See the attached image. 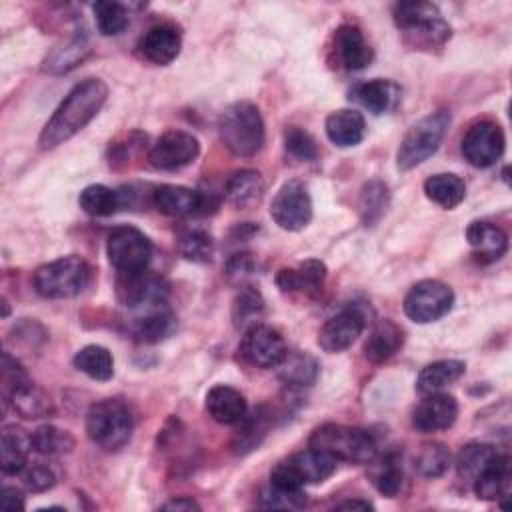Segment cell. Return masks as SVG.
Here are the masks:
<instances>
[{
    "instance_id": "6da1fadb",
    "label": "cell",
    "mask_w": 512,
    "mask_h": 512,
    "mask_svg": "<svg viewBox=\"0 0 512 512\" xmlns=\"http://www.w3.org/2000/svg\"><path fill=\"white\" fill-rule=\"evenodd\" d=\"M108 98V86L100 78H86L78 82L58 104L50 120L44 124L38 144L42 150H52L82 128H86L102 110Z\"/></svg>"
},
{
    "instance_id": "7a4b0ae2",
    "label": "cell",
    "mask_w": 512,
    "mask_h": 512,
    "mask_svg": "<svg viewBox=\"0 0 512 512\" xmlns=\"http://www.w3.org/2000/svg\"><path fill=\"white\" fill-rule=\"evenodd\" d=\"M218 134L222 144L240 158H250L264 144V120L256 104L238 100L226 106L218 118Z\"/></svg>"
},
{
    "instance_id": "3957f363",
    "label": "cell",
    "mask_w": 512,
    "mask_h": 512,
    "mask_svg": "<svg viewBox=\"0 0 512 512\" xmlns=\"http://www.w3.org/2000/svg\"><path fill=\"white\" fill-rule=\"evenodd\" d=\"M394 24L414 48H440L450 40V26L436 4L408 0L392 8Z\"/></svg>"
},
{
    "instance_id": "277c9868",
    "label": "cell",
    "mask_w": 512,
    "mask_h": 512,
    "mask_svg": "<svg viewBox=\"0 0 512 512\" xmlns=\"http://www.w3.org/2000/svg\"><path fill=\"white\" fill-rule=\"evenodd\" d=\"M308 448L324 452L338 462L350 464H368L378 454L376 438L368 430L334 422L314 428Z\"/></svg>"
},
{
    "instance_id": "5b68a950",
    "label": "cell",
    "mask_w": 512,
    "mask_h": 512,
    "mask_svg": "<svg viewBox=\"0 0 512 512\" xmlns=\"http://www.w3.org/2000/svg\"><path fill=\"white\" fill-rule=\"evenodd\" d=\"M132 430V410L120 398H104L92 404L86 414V434L104 450H118L128 444Z\"/></svg>"
},
{
    "instance_id": "8992f818",
    "label": "cell",
    "mask_w": 512,
    "mask_h": 512,
    "mask_svg": "<svg viewBox=\"0 0 512 512\" xmlns=\"http://www.w3.org/2000/svg\"><path fill=\"white\" fill-rule=\"evenodd\" d=\"M338 460L308 448L278 462L270 472V486L284 492H300L308 484H320L336 472Z\"/></svg>"
},
{
    "instance_id": "52a82bcc",
    "label": "cell",
    "mask_w": 512,
    "mask_h": 512,
    "mask_svg": "<svg viewBox=\"0 0 512 512\" xmlns=\"http://www.w3.org/2000/svg\"><path fill=\"white\" fill-rule=\"evenodd\" d=\"M450 120L452 116L448 110H436L412 124L396 152L398 170L408 172L426 162L432 154H436L446 136Z\"/></svg>"
},
{
    "instance_id": "ba28073f",
    "label": "cell",
    "mask_w": 512,
    "mask_h": 512,
    "mask_svg": "<svg viewBox=\"0 0 512 512\" xmlns=\"http://www.w3.org/2000/svg\"><path fill=\"white\" fill-rule=\"evenodd\" d=\"M34 290L42 298L62 300L78 296L90 282V266L80 256H62L46 262L34 272Z\"/></svg>"
},
{
    "instance_id": "9c48e42d",
    "label": "cell",
    "mask_w": 512,
    "mask_h": 512,
    "mask_svg": "<svg viewBox=\"0 0 512 512\" xmlns=\"http://www.w3.org/2000/svg\"><path fill=\"white\" fill-rule=\"evenodd\" d=\"M106 256L118 274H136L148 268L152 242L136 226H116L108 234Z\"/></svg>"
},
{
    "instance_id": "30bf717a",
    "label": "cell",
    "mask_w": 512,
    "mask_h": 512,
    "mask_svg": "<svg viewBox=\"0 0 512 512\" xmlns=\"http://www.w3.org/2000/svg\"><path fill=\"white\" fill-rule=\"evenodd\" d=\"M454 306V292L442 280L416 282L404 298V314L418 324H430L446 316Z\"/></svg>"
},
{
    "instance_id": "8fae6325",
    "label": "cell",
    "mask_w": 512,
    "mask_h": 512,
    "mask_svg": "<svg viewBox=\"0 0 512 512\" xmlns=\"http://www.w3.org/2000/svg\"><path fill=\"white\" fill-rule=\"evenodd\" d=\"M116 296L122 306L138 312L166 302L168 282L148 268L136 274H118Z\"/></svg>"
},
{
    "instance_id": "7c38bea8",
    "label": "cell",
    "mask_w": 512,
    "mask_h": 512,
    "mask_svg": "<svg viewBox=\"0 0 512 512\" xmlns=\"http://www.w3.org/2000/svg\"><path fill=\"white\" fill-rule=\"evenodd\" d=\"M270 216L282 230L298 232L306 228L312 220V198L308 188L298 180L286 182L272 198Z\"/></svg>"
},
{
    "instance_id": "4fadbf2b",
    "label": "cell",
    "mask_w": 512,
    "mask_h": 512,
    "mask_svg": "<svg viewBox=\"0 0 512 512\" xmlns=\"http://www.w3.org/2000/svg\"><path fill=\"white\" fill-rule=\"evenodd\" d=\"M504 144L502 128L492 120H480L466 130L460 150L470 166L488 168L502 158Z\"/></svg>"
},
{
    "instance_id": "5bb4252c",
    "label": "cell",
    "mask_w": 512,
    "mask_h": 512,
    "mask_svg": "<svg viewBox=\"0 0 512 512\" xmlns=\"http://www.w3.org/2000/svg\"><path fill=\"white\" fill-rule=\"evenodd\" d=\"M240 354L252 366L278 368V364L288 354V346L284 336L276 328L258 322L244 330Z\"/></svg>"
},
{
    "instance_id": "9a60e30c",
    "label": "cell",
    "mask_w": 512,
    "mask_h": 512,
    "mask_svg": "<svg viewBox=\"0 0 512 512\" xmlns=\"http://www.w3.org/2000/svg\"><path fill=\"white\" fill-rule=\"evenodd\" d=\"M200 154V142L186 130L164 132L150 148L148 160L156 170H180Z\"/></svg>"
},
{
    "instance_id": "2e32d148",
    "label": "cell",
    "mask_w": 512,
    "mask_h": 512,
    "mask_svg": "<svg viewBox=\"0 0 512 512\" xmlns=\"http://www.w3.org/2000/svg\"><path fill=\"white\" fill-rule=\"evenodd\" d=\"M364 326V310L356 304H350L324 322L318 332V346L330 354L344 352L358 340V336L364 332Z\"/></svg>"
},
{
    "instance_id": "e0dca14e",
    "label": "cell",
    "mask_w": 512,
    "mask_h": 512,
    "mask_svg": "<svg viewBox=\"0 0 512 512\" xmlns=\"http://www.w3.org/2000/svg\"><path fill=\"white\" fill-rule=\"evenodd\" d=\"M152 198H154V206L162 214L172 218L208 214L210 210L216 208V202H210V196L178 184H162L154 188Z\"/></svg>"
},
{
    "instance_id": "ac0fdd59",
    "label": "cell",
    "mask_w": 512,
    "mask_h": 512,
    "mask_svg": "<svg viewBox=\"0 0 512 512\" xmlns=\"http://www.w3.org/2000/svg\"><path fill=\"white\" fill-rule=\"evenodd\" d=\"M458 418V402L452 394L432 392L424 394V398L416 404L412 412V426L418 432L430 434L448 430Z\"/></svg>"
},
{
    "instance_id": "d6986e66",
    "label": "cell",
    "mask_w": 512,
    "mask_h": 512,
    "mask_svg": "<svg viewBox=\"0 0 512 512\" xmlns=\"http://www.w3.org/2000/svg\"><path fill=\"white\" fill-rule=\"evenodd\" d=\"M326 264L322 260L310 258L300 262L296 268H280L276 274V284L282 292H300L304 296L316 298L326 282Z\"/></svg>"
},
{
    "instance_id": "ffe728a7",
    "label": "cell",
    "mask_w": 512,
    "mask_h": 512,
    "mask_svg": "<svg viewBox=\"0 0 512 512\" xmlns=\"http://www.w3.org/2000/svg\"><path fill=\"white\" fill-rule=\"evenodd\" d=\"M466 240L478 262L500 260L508 250V234L488 220H474L466 228Z\"/></svg>"
},
{
    "instance_id": "44dd1931",
    "label": "cell",
    "mask_w": 512,
    "mask_h": 512,
    "mask_svg": "<svg viewBox=\"0 0 512 512\" xmlns=\"http://www.w3.org/2000/svg\"><path fill=\"white\" fill-rule=\"evenodd\" d=\"M140 54L158 66H166L180 54L182 36L172 24H156L140 38Z\"/></svg>"
},
{
    "instance_id": "7402d4cb",
    "label": "cell",
    "mask_w": 512,
    "mask_h": 512,
    "mask_svg": "<svg viewBox=\"0 0 512 512\" xmlns=\"http://www.w3.org/2000/svg\"><path fill=\"white\" fill-rule=\"evenodd\" d=\"M176 328V316L168 308V302L144 308L136 312V318L132 320V334L146 344L160 342L168 338Z\"/></svg>"
},
{
    "instance_id": "603a6c76",
    "label": "cell",
    "mask_w": 512,
    "mask_h": 512,
    "mask_svg": "<svg viewBox=\"0 0 512 512\" xmlns=\"http://www.w3.org/2000/svg\"><path fill=\"white\" fill-rule=\"evenodd\" d=\"M204 404L210 418L220 424H238L248 414V404L242 392L226 384L212 386L206 392Z\"/></svg>"
},
{
    "instance_id": "cb8c5ba5",
    "label": "cell",
    "mask_w": 512,
    "mask_h": 512,
    "mask_svg": "<svg viewBox=\"0 0 512 512\" xmlns=\"http://www.w3.org/2000/svg\"><path fill=\"white\" fill-rule=\"evenodd\" d=\"M512 480V464L508 454H496L488 466L476 476L472 482V490L482 500H498L508 498Z\"/></svg>"
},
{
    "instance_id": "d4e9b609",
    "label": "cell",
    "mask_w": 512,
    "mask_h": 512,
    "mask_svg": "<svg viewBox=\"0 0 512 512\" xmlns=\"http://www.w3.org/2000/svg\"><path fill=\"white\" fill-rule=\"evenodd\" d=\"M334 46L346 70H362L374 58V52L364 40L362 30L352 24H342L340 28H336Z\"/></svg>"
},
{
    "instance_id": "484cf974",
    "label": "cell",
    "mask_w": 512,
    "mask_h": 512,
    "mask_svg": "<svg viewBox=\"0 0 512 512\" xmlns=\"http://www.w3.org/2000/svg\"><path fill=\"white\" fill-rule=\"evenodd\" d=\"M32 434L22 430L16 424H6L0 430V454H2V472L20 474L28 464V454L32 450Z\"/></svg>"
},
{
    "instance_id": "4316f807",
    "label": "cell",
    "mask_w": 512,
    "mask_h": 512,
    "mask_svg": "<svg viewBox=\"0 0 512 512\" xmlns=\"http://www.w3.org/2000/svg\"><path fill=\"white\" fill-rule=\"evenodd\" d=\"M350 98H354L368 112L380 116V114H386L392 108H396V104L400 100V88L392 80L374 78V80L356 84Z\"/></svg>"
},
{
    "instance_id": "83f0119b",
    "label": "cell",
    "mask_w": 512,
    "mask_h": 512,
    "mask_svg": "<svg viewBox=\"0 0 512 512\" xmlns=\"http://www.w3.org/2000/svg\"><path fill=\"white\" fill-rule=\"evenodd\" d=\"M368 478L372 486L386 498H394L400 494L404 484V470H402V458L398 452L388 450L384 454H376L370 462Z\"/></svg>"
},
{
    "instance_id": "f1b7e54d",
    "label": "cell",
    "mask_w": 512,
    "mask_h": 512,
    "mask_svg": "<svg viewBox=\"0 0 512 512\" xmlns=\"http://www.w3.org/2000/svg\"><path fill=\"white\" fill-rule=\"evenodd\" d=\"M402 344H404L402 328L396 322L384 318L372 326L364 344V356L372 364H382L390 360L402 348Z\"/></svg>"
},
{
    "instance_id": "f546056e",
    "label": "cell",
    "mask_w": 512,
    "mask_h": 512,
    "mask_svg": "<svg viewBox=\"0 0 512 512\" xmlns=\"http://www.w3.org/2000/svg\"><path fill=\"white\" fill-rule=\"evenodd\" d=\"M326 136L328 140L338 146V148H350L362 142L364 132H366V122L364 116L358 110L352 108H342L334 110L326 118Z\"/></svg>"
},
{
    "instance_id": "4dcf8cb0",
    "label": "cell",
    "mask_w": 512,
    "mask_h": 512,
    "mask_svg": "<svg viewBox=\"0 0 512 512\" xmlns=\"http://www.w3.org/2000/svg\"><path fill=\"white\" fill-rule=\"evenodd\" d=\"M224 194L234 208H240V210L250 208L258 204L264 194V178L258 170H252V168L236 170L226 180Z\"/></svg>"
},
{
    "instance_id": "1f68e13d",
    "label": "cell",
    "mask_w": 512,
    "mask_h": 512,
    "mask_svg": "<svg viewBox=\"0 0 512 512\" xmlns=\"http://www.w3.org/2000/svg\"><path fill=\"white\" fill-rule=\"evenodd\" d=\"M464 372H466V364L462 360L444 358V360L430 362L420 370L416 378V390L420 394L442 392L446 386L456 382Z\"/></svg>"
},
{
    "instance_id": "d6a6232c",
    "label": "cell",
    "mask_w": 512,
    "mask_h": 512,
    "mask_svg": "<svg viewBox=\"0 0 512 512\" xmlns=\"http://www.w3.org/2000/svg\"><path fill=\"white\" fill-rule=\"evenodd\" d=\"M424 194L430 202H434L446 210H452L464 200L466 184L460 176H456L452 172H440V174L426 178Z\"/></svg>"
},
{
    "instance_id": "836d02e7",
    "label": "cell",
    "mask_w": 512,
    "mask_h": 512,
    "mask_svg": "<svg viewBox=\"0 0 512 512\" xmlns=\"http://www.w3.org/2000/svg\"><path fill=\"white\" fill-rule=\"evenodd\" d=\"M72 362H74L76 370H80L82 374H86L92 380L106 382L114 374V358H112L110 350L100 344H88V346L80 348L74 354Z\"/></svg>"
},
{
    "instance_id": "e575fe53",
    "label": "cell",
    "mask_w": 512,
    "mask_h": 512,
    "mask_svg": "<svg viewBox=\"0 0 512 512\" xmlns=\"http://www.w3.org/2000/svg\"><path fill=\"white\" fill-rule=\"evenodd\" d=\"M4 402H10L12 408L22 416V418H42L52 412V402L50 398L30 380L24 386L12 390Z\"/></svg>"
},
{
    "instance_id": "d590c367",
    "label": "cell",
    "mask_w": 512,
    "mask_h": 512,
    "mask_svg": "<svg viewBox=\"0 0 512 512\" xmlns=\"http://www.w3.org/2000/svg\"><path fill=\"white\" fill-rule=\"evenodd\" d=\"M78 204L90 216H112L124 206V196L104 184H90L80 192Z\"/></svg>"
},
{
    "instance_id": "8d00e7d4",
    "label": "cell",
    "mask_w": 512,
    "mask_h": 512,
    "mask_svg": "<svg viewBox=\"0 0 512 512\" xmlns=\"http://www.w3.org/2000/svg\"><path fill=\"white\" fill-rule=\"evenodd\" d=\"M498 454V450L492 444L484 442H468L460 448L456 456V472L460 480L474 482L476 476L488 466V462Z\"/></svg>"
},
{
    "instance_id": "74e56055",
    "label": "cell",
    "mask_w": 512,
    "mask_h": 512,
    "mask_svg": "<svg viewBox=\"0 0 512 512\" xmlns=\"http://www.w3.org/2000/svg\"><path fill=\"white\" fill-rule=\"evenodd\" d=\"M238 424H240V430H238L232 446L238 454H246V452L254 450L262 442V438L268 434L270 414L260 406L252 414H246Z\"/></svg>"
},
{
    "instance_id": "f35d334b",
    "label": "cell",
    "mask_w": 512,
    "mask_h": 512,
    "mask_svg": "<svg viewBox=\"0 0 512 512\" xmlns=\"http://www.w3.org/2000/svg\"><path fill=\"white\" fill-rule=\"evenodd\" d=\"M278 368L280 378L292 386H310L318 376V362L306 352H288Z\"/></svg>"
},
{
    "instance_id": "ab89813d",
    "label": "cell",
    "mask_w": 512,
    "mask_h": 512,
    "mask_svg": "<svg viewBox=\"0 0 512 512\" xmlns=\"http://www.w3.org/2000/svg\"><path fill=\"white\" fill-rule=\"evenodd\" d=\"M452 456L446 444L442 442H426L418 448L414 456V470L422 478H438L450 468Z\"/></svg>"
},
{
    "instance_id": "60d3db41",
    "label": "cell",
    "mask_w": 512,
    "mask_h": 512,
    "mask_svg": "<svg viewBox=\"0 0 512 512\" xmlns=\"http://www.w3.org/2000/svg\"><path fill=\"white\" fill-rule=\"evenodd\" d=\"M264 312V298L252 286H242L232 304V320L238 330H246L260 322Z\"/></svg>"
},
{
    "instance_id": "b9f144b4",
    "label": "cell",
    "mask_w": 512,
    "mask_h": 512,
    "mask_svg": "<svg viewBox=\"0 0 512 512\" xmlns=\"http://www.w3.org/2000/svg\"><path fill=\"white\" fill-rule=\"evenodd\" d=\"M388 204H390V192H388L386 182L370 180L362 186L358 206H360V218L366 226L378 222L382 218V214L386 212Z\"/></svg>"
},
{
    "instance_id": "7bdbcfd3",
    "label": "cell",
    "mask_w": 512,
    "mask_h": 512,
    "mask_svg": "<svg viewBox=\"0 0 512 512\" xmlns=\"http://www.w3.org/2000/svg\"><path fill=\"white\" fill-rule=\"evenodd\" d=\"M32 446L44 456H60L72 452L74 438L66 430H60L52 424H42L32 432Z\"/></svg>"
},
{
    "instance_id": "ee69618b",
    "label": "cell",
    "mask_w": 512,
    "mask_h": 512,
    "mask_svg": "<svg viewBox=\"0 0 512 512\" xmlns=\"http://www.w3.org/2000/svg\"><path fill=\"white\" fill-rule=\"evenodd\" d=\"M178 252L190 262L206 264L214 254V240L202 228H188L178 236Z\"/></svg>"
},
{
    "instance_id": "f6af8a7d",
    "label": "cell",
    "mask_w": 512,
    "mask_h": 512,
    "mask_svg": "<svg viewBox=\"0 0 512 512\" xmlns=\"http://www.w3.org/2000/svg\"><path fill=\"white\" fill-rule=\"evenodd\" d=\"M96 26L104 36H118L128 26V10L124 4L100 0L92 6Z\"/></svg>"
},
{
    "instance_id": "bcb514c9",
    "label": "cell",
    "mask_w": 512,
    "mask_h": 512,
    "mask_svg": "<svg viewBox=\"0 0 512 512\" xmlns=\"http://www.w3.org/2000/svg\"><path fill=\"white\" fill-rule=\"evenodd\" d=\"M86 44L80 38L70 40L66 46L54 48L52 54L44 60V70L52 72V74H62L72 70L86 54Z\"/></svg>"
},
{
    "instance_id": "7dc6e473",
    "label": "cell",
    "mask_w": 512,
    "mask_h": 512,
    "mask_svg": "<svg viewBox=\"0 0 512 512\" xmlns=\"http://www.w3.org/2000/svg\"><path fill=\"white\" fill-rule=\"evenodd\" d=\"M284 148L290 156H294L296 160H316L318 158V144L312 138V134H308L304 128L300 126H288L284 132Z\"/></svg>"
},
{
    "instance_id": "c3c4849f",
    "label": "cell",
    "mask_w": 512,
    "mask_h": 512,
    "mask_svg": "<svg viewBox=\"0 0 512 512\" xmlns=\"http://www.w3.org/2000/svg\"><path fill=\"white\" fill-rule=\"evenodd\" d=\"M20 476H22V484L30 492H46L56 484L54 470L42 462L26 464V468L20 472Z\"/></svg>"
},
{
    "instance_id": "681fc988",
    "label": "cell",
    "mask_w": 512,
    "mask_h": 512,
    "mask_svg": "<svg viewBox=\"0 0 512 512\" xmlns=\"http://www.w3.org/2000/svg\"><path fill=\"white\" fill-rule=\"evenodd\" d=\"M2 396L6 398L12 390L24 386L26 382H30V376L28 372L24 370V366L10 354V352H4L2 354Z\"/></svg>"
},
{
    "instance_id": "f907efd6",
    "label": "cell",
    "mask_w": 512,
    "mask_h": 512,
    "mask_svg": "<svg viewBox=\"0 0 512 512\" xmlns=\"http://www.w3.org/2000/svg\"><path fill=\"white\" fill-rule=\"evenodd\" d=\"M256 272V260L252 258V254L248 252H240V254H234L228 262H226V276L240 284L242 286H248L246 282L254 276Z\"/></svg>"
},
{
    "instance_id": "816d5d0a",
    "label": "cell",
    "mask_w": 512,
    "mask_h": 512,
    "mask_svg": "<svg viewBox=\"0 0 512 512\" xmlns=\"http://www.w3.org/2000/svg\"><path fill=\"white\" fill-rule=\"evenodd\" d=\"M262 506L266 508H302L306 506V494L304 490L300 492H284L276 488H268L262 492Z\"/></svg>"
},
{
    "instance_id": "f5cc1de1",
    "label": "cell",
    "mask_w": 512,
    "mask_h": 512,
    "mask_svg": "<svg viewBox=\"0 0 512 512\" xmlns=\"http://www.w3.org/2000/svg\"><path fill=\"white\" fill-rule=\"evenodd\" d=\"M0 506L4 510H10V512H16V510H24V494L22 490H18L16 486H4L2 490V496H0Z\"/></svg>"
},
{
    "instance_id": "db71d44e",
    "label": "cell",
    "mask_w": 512,
    "mask_h": 512,
    "mask_svg": "<svg viewBox=\"0 0 512 512\" xmlns=\"http://www.w3.org/2000/svg\"><path fill=\"white\" fill-rule=\"evenodd\" d=\"M160 508L162 510H186V512H190V510H200V504L190 496H178V498H172V500L164 502Z\"/></svg>"
},
{
    "instance_id": "11a10c76",
    "label": "cell",
    "mask_w": 512,
    "mask_h": 512,
    "mask_svg": "<svg viewBox=\"0 0 512 512\" xmlns=\"http://www.w3.org/2000/svg\"><path fill=\"white\" fill-rule=\"evenodd\" d=\"M336 508H338V510H374L372 502H368V500H364V498H350V500L338 502Z\"/></svg>"
}]
</instances>
